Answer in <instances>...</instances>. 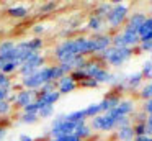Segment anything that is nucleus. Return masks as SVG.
Wrapping results in <instances>:
<instances>
[{
    "label": "nucleus",
    "mask_w": 152,
    "mask_h": 141,
    "mask_svg": "<svg viewBox=\"0 0 152 141\" xmlns=\"http://www.w3.org/2000/svg\"><path fill=\"white\" fill-rule=\"evenodd\" d=\"M41 67H44V58L39 54H34L31 59H28L25 64H21L20 67V74L23 75V77H30V75H33L34 72H38Z\"/></svg>",
    "instance_id": "f257e3e1"
},
{
    "label": "nucleus",
    "mask_w": 152,
    "mask_h": 141,
    "mask_svg": "<svg viewBox=\"0 0 152 141\" xmlns=\"http://www.w3.org/2000/svg\"><path fill=\"white\" fill-rule=\"evenodd\" d=\"M33 97H34V94L31 90H21V92H18V94H15L13 97H12V100H13L18 107L25 108L33 102Z\"/></svg>",
    "instance_id": "f03ea898"
},
{
    "label": "nucleus",
    "mask_w": 152,
    "mask_h": 141,
    "mask_svg": "<svg viewBox=\"0 0 152 141\" xmlns=\"http://www.w3.org/2000/svg\"><path fill=\"white\" fill-rule=\"evenodd\" d=\"M57 89H59V94H69V92H72L74 89H75V82L72 80V77L70 75H64V77L59 79V82H57Z\"/></svg>",
    "instance_id": "7ed1b4c3"
},
{
    "label": "nucleus",
    "mask_w": 152,
    "mask_h": 141,
    "mask_svg": "<svg viewBox=\"0 0 152 141\" xmlns=\"http://www.w3.org/2000/svg\"><path fill=\"white\" fill-rule=\"evenodd\" d=\"M124 13H126V8L124 7H116V8H113V12L110 13L108 20L111 25H118V23H121V20L124 18Z\"/></svg>",
    "instance_id": "20e7f679"
},
{
    "label": "nucleus",
    "mask_w": 152,
    "mask_h": 141,
    "mask_svg": "<svg viewBox=\"0 0 152 141\" xmlns=\"http://www.w3.org/2000/svg\"><path fill=\"white\" fill-rule=\"evenodd\" d=\"M17 46H20V48H23V49H28V51H31V52H38L41 49V46H43V41H41L39 38H36V39H31V41H26V43H20V44H17Z\"/></svg>",
    "instance_id": "39448f33"
},
{
    "label": "nucleus",
    "mask_w": 152,
    "mask_h": 141,
    "mask_svg": "<svg viewBox=\"0 0 152 141\" xmlns=\"http://www.w3.org/2000/svg\"><path fill=\"white\" fill-rule=\"evenodd\" d=\"M8 13H10L12 16H15V18H25V16L28 15V10L25 8V7H12V8L8 10Z\"/></svg>",
    "instance_id": "423d86ee"
},
{
    "label": "nucleus",
    "mask_w": 152,
    "mask_h": 141,
    "mask_svg": "<svg viewBox=\"0 0 152 141\" xmlns=\"http://www.w3.org/2000/svg\"><path fill=\"white\" fill-rule=\"evenodd\" d=\"M18 62H7V64L4 66V67L0 69V72H2V74H5V75H8V74H12V72H15L18 69Z\"/></svg>",
    "instance_id": "0eeeda50"
},
{
    "label": "nucleus",
    "mask_w": 152,
    "mask_h": 141,
    "mask_svg": "<svg viewBox=\"0 0 152 141\" xmlns=\"http://www.w3.org/2000/svg\"><path fill=\"white\" fill-rule=\"evenodd\" d=\"M13 48H15V44L12 41H4L0 44V54H7V52H10Z\"/></svg>",
    "instance_id": "6e6552de"
},
{
    "label": "nucleus",
    "mask_w": 152,
    "mask_h": 141,
    "mask_svg": "<svg viewBox=\"0 0 152 141\" xmlns=\"http://www.w3.org/2000/svg\"><path fill=\"white\" fill-rule=\"evenodd\" d=\"M10 108H12V105H10V102H8V100L0 102V117H2V115L10 113Z\"/></svg>",
    "instance_id": "1a4fd4ad"
},
{
    "label": "nucleus",
    "mask_w": 152,
    "mask_h": 141,
    "mask_svg": "<svg viewBox=\"0 0 152 141\" xmlns=\"http://www.w3.org/2000/svg\"><path fill=\"white\" fill-rule=\"evenodd\" d=\"M10 85H12V82L8 79V75L0 72V89H10Z\"/></svg>",
    "instance_id": "9d476101"
},
{
    "label": "nucleus",
    "mask_w": 152,
    "mask_h": 141,
    "mask_svg": "<svg viewBox=\"0 0 152 141\" xmlns=\"http://www.w3.org/2000/svg\"><path fill=\"white\" fill-rule=\"evenodd\" d=\"M36 120H38V115H33V113H23V117H21L23 123H34Z\"/></svg>",
    "instance_id": "9b49d317"
},
{
    "label": "nucleus",
    "mask_w": 152,
    "mask_h": 141,
    "mask_svg": "<svg viewBox=\"0 0 152 141\" xmlns=\"http://www.w3.org/2000/svg\"><path fill=\"white\" fill-rule=\"evenodd\" d=\"M132 133H134V131L131 130V128H123L121 131H119V138H121V140H129V138L132 136Z\"/></svg>",
    "instance_id": "f8f14e48"
},
{
    "label": "nucleus",
    "mask_w": 152,
    "mask_h": 141,
    "mask_svg": "<svg viewBox=\"0 0 152 141\" xmlns=\"http://www.w3.org/2000/svg\"><path fill=\"white\" fill-rule=\"evenodd\" d=\"M53 111H54V108L53 107H44L43 110L38 113V117H43V118H46V117H49V115H53Z\"/></svg>",
    "instance_id": "ddd939ff"
},
{
    "label": "nucleus",
    "mask_w": 152,
    "mask_h": 141,
    "mask_svg": "<svg viewBox=\"0 0 152 141\" xmlns=\"http://www.w3.org/2000/svg\"><path fill=\"white\" fill-rule=\"evenodd\" d=\"M100 23H102V20H100L98 16H95V18H92V20H90L88 26H90L92 30H98V28H100Z\"/></svg>",
    "instance_id": "4468645a"
},
{
    "label": "nucleus",
    "mask_w": 152,
    "mask_h": 141,
    "mask_svg": "<svg viewBox=\"0 0 152 141\" xmlns=\"http://www.w3.org/2000/svg\"><path fill=\"white\" fill-rule=\"evenodd\" d=\"M8 92H10V89H0V102L8 100Z\"/></svg>",
    "instance_id": "2eb2a0df"
},
{
    "label": "nucleus",
    "mask_w": 152,
    "mask_h": 141,
    "mask_svg": "<svg viewBox=\"0 0 152 141\" xmlns=\"http://www.w3.org/2000/svg\"><path fill=\"white\" fill-rule=\"evenodd\" d=\"M54 8H56V3L49 2V3H46V5L41 7V12H51V10H54Z\"/></svg>",
    "instance_id": "dca6fc26"
},
{
    "label": "nucleus",
    "mask_w": 152,
    "mask_h": 141,
    "mask_svg": "<svg viewBox=\"0 0 152 141\" xmlns=\"http://www.w3.org/2000/svg\"><path fill=\"white\" fill-rule=\"evenodd\" d=\"M142 95H144V97H152V84H149L147 87L142 90Z\"/></svg>",
    "instance_id": "f3484780"
},
{
    "label": "nucleus",
    "mask_w": 152,
    "mask_h": 141,
    "mask_svg": "<svg viewBox=\"0 0 152 141\" xmlns=\"http://www.w3.org/2000/svg\"><path fill=\"white\" fill-rule=\"evenodd\" d=\"M144 74L145 75H151L152 74V64H145L144 66Z\"/></svg>",
    "instance_id": "a211bd4d"
},
{
    "label": "nucleus",
    "mask_w": 152,
    "mask_h": 141,
    "mask_svg": "<svg viewBox=\"0 0 152 141\" xmlns=\"http://www.w3.org/2000/svg\"><path fill=\"white\" fill-rule=\"evenodd\" d=\"M5 134H7V128H5V126H0V141L5 138Z\"/></svg>",
    "instance_id": "6ab92c4d"
},
{
    "label": "nucleus",
    "mask_w": 152,
    "mask_h": 141,
    "mask_svg": "<svg viewBox=\"0 0 152 141\" xmlns=\"http://www.w3.org/2000/svg\"><path fill=\"white\" fill-rule=\"evenodd\" d=\"M44 31V26L43 25H36V26H34V33H36V35H38V33H43Z\"/></svg>",
    "instance_id": "aec40b11"
},
{
    "label": "nucleus",
    "mask_w": 152,
    "mask_h": 141,
    "mask_svg": "<svg viewBox=\"0 0 152 141\" xmlns=\"http://www.w3.org/2000/svg\"><path fill=\"white\" fill-rule=\"evenodd\" d=\"M144 49H152V41H145V44L142 46Z\"/></svg>",
    "instance_id": "412c9836"
}]
</instances>
